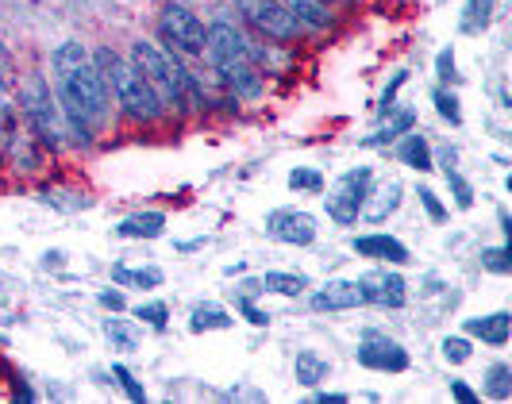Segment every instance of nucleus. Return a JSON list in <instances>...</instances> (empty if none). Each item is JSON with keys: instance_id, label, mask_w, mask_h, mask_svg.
I'll use <instances>...</instances> for the list:
<instances>
[{"instance_id": "nucleus-1", "label": "nucleus", "mask_w": 512, "mask_h": 404, "mask_svg": "<svg viewBox=\"0 0 512 404\" xmlns=\"http://www.w3.org/2000/svg\"><path fill=\"white\" fill-rule=\"evenodd\" d=\"M51 70H54V97L62 108V120L70 127V143L89 147L93 131L108 112V93L101 85V74L93 66V54L85 51L77 39H66L51 51Z\"/></svg>"}, {"instance_id": "nucleus-10", "label": "nucleus", "mask_w": 512, "mask_h": 404, "mask_svg": "<svg viewBox=\"0 0 512 404\" xmlns=\"http://www.w3.org/2000/svg\"><path fill=\"white\" fill-rule=\"evenodd\" d=\"M362 293V304H378V308H405L409 301V285L405 278L397 274V270H389V266H374V270H366L362 278H355Z\"/></svg>"}, {"instance_id": "nucleus-23", "label": "nucleus", "mask_w": 512, "mask_h": 404, "mask_svg": "<svg viewBox=\"0 0 512 404\" xmlns=\"http://www.w3.org/2000/svg\"><path fill=\"white\" fill-rule=\"evenodd\" d=\"M258 285H262V293H278V297H305L308 289H312V281L305 274H285V270L262 274Z\"/></svg>"}, {"instance_id": "nucleus-42", "label": "nucleus", "mask_w": 512, "mask_h": 404, "mask_svg": "<svg viewBox=\"0 0 512 404\" xmlns=\"http://www.w3.org/2000/svg\"><path fill=\"white\" fill-rule=\"evenodd\" d=\"M312 401H316V404H343V401H347V393H316Z\"/></svg>"}, {"instance_id": "nucleus-20", "label": "nucleus", "mask_w": 512, "mask_h": 404, "mask_svg": "<svg viewBox=\"0 0 512 404\" xmlns=\"http://www.w3.org/2000/svg\"><path fill=\"white\" fill-rule=\"evenodd\" d=\"M328 374H332V362L320 351H297V358H293V378H297V385L316 389Z\"/></svg>"}, {"instance_id": "nucleus-22", "label": "nucleus", "mask_w": 512, "mask_h": 404, "mask_svg": "<svg viewBox=\"0 0 512 404\" xmlns=\"http://www.w3.org/2000/svg\"><path fill=\"white\" fill-rule=\"evenodd\" d=\"M397 158H401L409 170H420V174L436 166V158H432V147H428V139H424V135H416V131L401 135V143H397Z\"/></svg>"}, {"instance_id": "nucleus-28", "label": "nucleus", "mask_w": 512, "mask_h": 404, "mask_svg": "<svg viewBox=\"0 0 512 404\" xmlns=\"http://www.w3.org/2000/svg\"><path fill=\"white\" fill-rule=\"evenodd\" d=\"M486 393L493 401H509L512 397V366L509 362H493L486 370Z\"/></svg>"}, {"instance_id": "nucleus-15", "label": "nucleus", "mask_w": 512, "mask_h": 404, "mask_svg": "<svg viewBox=\"0 0 512 404\" xmlns=\"http://www.w3.org/2000/svg\"><path fill=\"white\" fill-rule=\"evenodd\" d=\"M220 81L228 85V93L235 101H255L258 93H262V74H258L255 62H235L228 70H216Z\"/></svg>"}, {"instance_id": "nucleus-39", "label": "nucleus", "mask_w": 512, "mask_h": 404, "mask_svg": "<svg viewBox=\"0 0 512 404\" xmlns=\"http://www.w3.org/2000/svg\"><path fill=\"white\" fill-rule=\"evenodd\" d=\"M239 312H243L255 328H266V324H270V316H266V312H258L255 304H251V297H243V301H239Z\"/></svg>"}, {"instance_id": "nucleus-37", "label": "nucleus", "mask_w": 512, "mask_h": 404, "mask_svg": "<svg viewBox=\"0 0 512 404\" xmlns=\"http://www.w3.org/2000/svg\"><path fill=\"white\" fill-rule=\"evenodd\" d=\"M405 81H409V74H405V70H401V74L393 77V85H385L382 104H378V112H382V116H389V112H393V108H397V93H401V85H405Z\"/></svg>"}, {"instance_id": "nucleus-9", "label": "nucleus", "mask_w": 512, "mask_h": 404, "mask_svg": "<svg viewBox=\"0 0 512 404\" xmlns=\"http://www.w3.org/2000/svg\"><path fill=\"white\" fill-rule=\"evenodd\" d=\"M355 358H359V366L378 370V374H405L409 370V351L397 339L382 335V331H366Z\"/></svg>"}, {"instance_id": "nucleus-16", "label": "nucleus", "mask_w": 512, "mask_h": 404, "mask_svg": "<svg viewBox=\"0 0 512 404\" xmlns=\"http://www.w3.org/2000/svg\"><path fill=\"white\" fill-rule=\"evenodd\" d=\"M466 335L482 339L489 347H505L512 335V316L509 312H489V316H474L466 320Z\"/></svg>"}, {"instance_id": "nucleus-7", "label": "nucleus", "mask_w": 512, "mask_h": 404, "mask_svg": "<svg viewBox=\"0 0 512 404\" xmlns=\"http://www.w3.org/2000/svg\"><path fill=\"white\" fill-rule=\"evenodd\" d=\"M235 4H239L243 20L255 27L258 35L274 39V43H297L305 35V27L285 12L282 0H235Z\"/></svg>"}, {"instance_id": "nucleus-43", "label": "nucleus", "mask_w": 512, "mask_h": 404, "mask_svg": "<svg viewBox=\"0 0 512 404\" xmlns=\"http://www.w3.org/2000/svg\"><path fill=\"white\" fill-rule=\"evenodd\" d=\"M0 162H4V139H0Z\"/></svg>"}, {"instance_id": "nucleus-35", "label": "nucleus", "mask_w": 512, "mask_h": 404, "mask_svg": "<svg viewBox=\"0 0 512 404\" xmlns=\"http://www.w3.org/2000/svg\"><path fill=\"white\" fill-rule=\"evenodd\" d=\"M482 266H486V270H493V274H509V270H512L509 247L501 243V247H489V251H482Z\"/></svg>"}, {"instance_id": "nucleus-33", "label": "nucleus", "mask_w": 512, "mask_h": 404, "mask_svg": "<svg viewBox=\"0 0 512 404\" xmlns=\"http://www.w3.org/2000/svg\"><path fill=\"white\" fill-rule=\"evenodd\" d=\"M112 378L120 381V389L128 393V401H147V389L135 381V374H131L128 366H120V362H116V366H112Z\"/></svg>"}, {"instance_id": "nucleus-12", "label": "nucleus", "mask_w": 512, "mask_h": 404, "mask_svg": "<svg viewBox=\"0 0 512 404\" xmlns=\"http://www.w3.org/2000/svg\"><path fill=\"white\" fill-rule=\"evenodd\" d=\"M351 251L359 258H370V262H385V266H409L412 254L401 239L393 235H382V231H370V235H355L351 239Z\"/></svg>"}, {"instance_id": "nucleus-24", "label": "nucleus", "mask_w": 512, "mask_h": 404, "mask_svg": "<svg viewBox=\"0 0 512 404\" xmlns=\"http://www.w3.org/2000/svg\"><path fill=\"white\" fill-rule=\"evenodd\" d=\"M439 166H443V177H447V185H451V197H455V204H459L462 212H466V208H474V185L459 174L455 154L443 151V154H439Z\"/></svg>"}, {"instance_id": "nucleus-6", "label": "nucleus", "mask_w": 512, "mask_h": 404, "mask_svg": "<svg viewBox=\"0 0 512 404\" xmlns=\"http://www.w3.org/2000/svg\"><path fill=\"white\" fill-rule=\"evenodd\" d=\"M374 185V166H351L332 181L328 197H324V208H328V220H335L339 228H351L359 224L362 216V201Z\"/></svg>"}, {"instance_id": "nucleus-17", "label": "nucleus", "mask_w": 512, "mask_h": 404, "mask_svg": "<svg viewBox=\"0 0 512 404\" xmlns=\"http://www.w3.org/2000/svg\"><path fill=\"white\" fill-rule=\"evenodd\" d=\"M412 127H416V112H412L409 104H405V108L397 104V108H393V112L385 116L382 131H378V135H370V139H366L362 147H389V143H397L401 135H409Z\"/></svg>"}, {"instance_id": "nucleus-40", "label": "nucleus", "mask_w": 512, "mask_h": 404, "mask_svg": "<svg viewBox=\"0 0 512 404\" xmlns=\"http://www.w3.org/2000/svg\"><path fill=\"white\" fill-rule=\"evenodd\" d=\"M451 397H455V401L459 404H478V393H474V389H470V385H466V381H451Z\"/></svg>"}, {"instance_id": "nucleus-18", "label": "nucleus", "mask_w": 512, "mask_h": 404, "mask_svg": "<svg viewBox=\"0 0 512 404\" xmlns=\"http://www.w3.org/2000/svg\"><path fill=\"white\" fill-rule=\"evenodd\" d=\"M282 4H285V12L305 27V31H324V27H332V12H328L324 0H282Z\"/></svg>"}, {"instance_id": "nucleus-19", "label": "nucleus", "mask_w": 512, "mask_h": 404, "mask_svg": "<svg viewBox=\"0 0 512 404\" xmlns=\"http://www.w3.org/2000/svg\"><path fill=\"white\" fill-rule=\"evenodd\" d=\"M162 231H166V216L162 212H131V216L120 220L116 235L120 239H158Z\"/></svg>"}, {"instance_id": "nucleus-26", "label": "nucleus", "mask_w": 512, "mask_h": 404, "mask_svg": "<svg viewBox=\"0 0 512 404\" xmlns=\"http://www.w3.org/2000/svg\"><path fill=\"white\" fill-rule=\"evenodd\" d=\"M235 320H231V312H224L220 304H197L193 312H189V331H224L231 328Z\"/></svg>"}, {"instance_id": "nucleus-14", "label": "nucleus", "mask_w": 512, "mask_h": 404, "mask_svg": "<svg viewBox=\"0 0 512 404\" xmlns=\"http://www.w3.org/2000/svg\"><path fill=\"white\" fill-rule=\"evenodd\" d=\"M308 304H312L316 312H351V308L362 304V293L351 278H332L328 285H320V289L308 297Z\"/></svg>"}, {"instance_id": "nucleus-21", "label": "nucleus", "mask_w": 512, "mask_h": 404, "mask_svg": "<svg viewBox=\"0 0 512 404\" xmlns=\"http://www.w3.org/2000/svg\"><path fill=\"white\" fill-rule=\"evenodd\" d=\"M39 201L58 208V212H85V208H93V197L85 189H70V185H43Z\"/></svg>"}, {"instance_id": "nucleus-41", "label": "nucleus", "mask_w": 512, "mask_h": 404, "mask_svg": "<svg viewBox=\"0 0 512 404\" xmlns=\"http://www.w3.org/2000/svg\"><path fill=\"white\" fill-rule=\"evenodd\" d=\"M97 301L104 304V308H112V312H124V293H120V289H104L101 297H97Z\"/></svg>"}, {"instance_id": "nucleus-13", "label": "nucleus", "mask_w": 512, "mask_h": 404, "mask_svg": "<svg viewBox=\"0 0 512 404\" xmlns=\"http://www.w3.org/2000/svg\"><path fill=\"white\" fill-rule=\"evenodd\" d=\"M405 201V185L397 181V177H385L378 185H370V193H366V201H362V216L370 220V224H385L397 208Z\"/></svg>"}, {"instance_id": "nucleus-11", "label": "nucleus", "mask_w": 512, "mask_h": 404, "mask_svg": "<svg viewBox=\"0 0 512 404\" xmlns=\"http://www.w3.org/2000/svg\"><path fill=\"white\" fill-rule=\"evenodd\" d=\"M266 235L285 247H308V243H316V220L301 208H274L266 216Z\"/></svg>"}, {"instance_id": "nucleus-4", "label": "nucleus", "mask_w": 512, "mask_h": 404, "mask_svg": "<svg viewBox=\"0 0 512 404\" xmlns=\"http://www.w3.org/2000/svg\"><path fill=\"white\" fill-rule=\"evenodd\" d=\"M20 116H24L27 131L39 139L43 151H66L70 147V127L62 120L58 97L51 93L43 74L24 77V85H20Z\"/></svg>"}, {"instance_id": "nucleus-5", "label": "nucleus", "mask_w": 512, "mask_h": 404, "mask_svg": "<svg viewBox=\"0 0 512 404\" xmlns=\"http://www.w3.org/2000/svg\"><path fill=\"white\" fill-rule=\"evenodd\" d=\"M158 35H162V43L174 54H185V58H201V54H205V43H208L205 20H201L189 4H181V0H170V4L162 8Z\"/></svg>"}, {"instance_id": "nucleus-34", "label": "nucleus", "mask_w": 512, "mask_h": 404, "mask_svg": "<svg viewBox=\"0 0 512 404\" xmlns=\"http://www.w3.org/2000/svg\"><path fill=\"white\" fill-rule=\"evenodd\" d=\"M439 351H443V358H447V362H455V366H462V362L470 358V343H466L462 335H447V339L439 343Z\"/></svg>"}, {"instance_id": "nucleus-44", "label": "nucleus", "mask_w": 512, "mask_h": 404, "mask_svg": "<svg viewBox=\"0 0 512 404\" xmlns=\"http://www.w3.org/2000/svg\"><path fill=\"white\" fill-rule=\"evenodd\" d=\"M324 4H343V0H324Z\"/></svg>"}, {"instance_id": "nucleus-8", "label": "nucleus", "mask_w": 512, "mask_h": 404, "mask_svg": "<svg viewBox=\"0 0 512 404\" xmlns=\"http://www.w3.org/2000/svg\"><path fill=\"white\" fill-rule=\"evenodd\" d=\"M205 54H208V62H212V70H228L235 62H255L251 39L231 24V20H212V24H208Z\"/></svg>"}, {"instance_id": "nucleus-29", "label": "nucleus", "mask_w": 512, "mask_h": 404, "mask_svg": "<svg viewBox=\"0 0 512 404\" xmlns=\"http://www.w3.org/2000/svg\"><path fill=\"white\" fill-rule=\"evenodd\" d=\"M131 312H135L139 324H147V328H154V331H162L166 324H170V308H166L162 301H143V304H135Z\"/></svg>"}, {"instance_id": "nucleus-32", "label": "nucleus", "mask_w": 512, "mask_h": 404, "mask_svg": "<svg viewBox=\"0 0 512 404\" xmlns=\"http://www.w3.org/2000/svg\"><path fill=\"white\" fill-rule=\"evenodd\" d=\"M104 335L116 351H135V331L124 324V320H104Z\"/></svg>"}, {"instance_id": "nucleus-30", "label": "nucleus", "mask_w": 512, "mask_h": 404, "mask_svg": "<svg viewBox=\"0 0 512 404\" xmlns=\"http://www.w3.org/2000/svg\"><path fill=\"white\" fill-rule=\"evenodd\" d=\"M285 181H289V189H293V193H320V189H324V174H320V170H312V166H297Z\"/></svg>"}, {"instance_id": "nucleus-2", "label": "nucleus", "mask_w": 512, "mask_h": 404, "mask_svg": "<svg viewBox=\"0 0 512 404\" xmlns=\"http://www.w3.org/2000/svg\"><path fill=\"white\" fill-rule=\"evenodd\" d=\"M131 66L158 93L162 108H193V112L205 108V93H201L197 77L181 66V58L174 51H162L147 39H135L131 43Z\"/></svg>"}, {"instance_id": "nucleus-25", "label": "nucleus", "mask_w": 512, "mask_h": 404, "mask_svg": "<svg viewBox=\"0 0 512 404\" xmlns=\"http://www.w3.org/2000/svg\"><path fill=\"white\" fill-rule=\"evenodd\" d=\"M489 24H493V0H466L462 4V16H459L462 35H482Z\"/></svg>"}, {"instance_id": "nucleus-36", "label": "nucleus", "mask_w": 512, "mask_h": 404, "mask_svg": "<svg viewBox=\"0 0 512 404\" xmlns=\"http://www.w3.org/2000/svg\"><path fill=\"white\" fill-rule=\"evenodd\" d=\"M416 197H420V204L428 208V216H432L436 224H443V220H447V208H443V201H439L428 185H420V189H416Z\"/></svg>"}, {"instance_id": "nucleus-27", "label": "nucleus", "mask_w": 512, "mask_h": 404, "mask_svg": "<svg viewBox=\"0 0 512 404\" xmlns=\"http://www.w3.org/2000/svg\"><path fill=\"white\" fill-rule=\"evenodd\" d=\"M116 285H143V289H158L162 285V270L158 266H143V270H131V266H116L112 270Z\"/></svg>"}, {"instance_id": "nucleus-31", "label": "nucleus", "mask_w": 512, "mask_h": 404, "mask_svg": "<svg viewBox=\"0 0 512 404\" xmlns=\"http://www.w3.org/2000/svg\"><path fill=\"white\" fill-rule=\"evenodd\" d=\"M432 101H436V112L447 120L451 127H459L462 124V108H459V97L447 89V85H439L436 93H432Z\"/></svg>"}, {"instance_id": "nucleus-38", "label": "nucleus", "mask_w": 512, "mask_h": 404, "mask_svg": "<svg viewBox=\"0 0 512 404\" xmlns=\"http://www.w3.org/2000/svg\"><path fill=\"white\" fill-rule=\"evenodd\" d=\"M436 74H439V85H447V81H455V51L451 47H443V51L436 54Z\"/></svg>"}, {"instance_id": "nucleus-3", "label": "nucleus", "mask_w": 512, "mask_h": 404, "mask_svg": "<svg viewBox=\"0 0 512 404\" xmlns=\"http://www.w3.org/2000/svg\"><path fill=\"white\" fill-rule=\"evenodd\" d=\"M93 66H97V74H101V85H104V93H108V101L116 97V104L124 108L128 120H135V124H154V120H162L166 108L158 101V93L143 81V74L131 66V58L116 54L112 47H97V51H93Z\"/></svg>"}]
</instances>
